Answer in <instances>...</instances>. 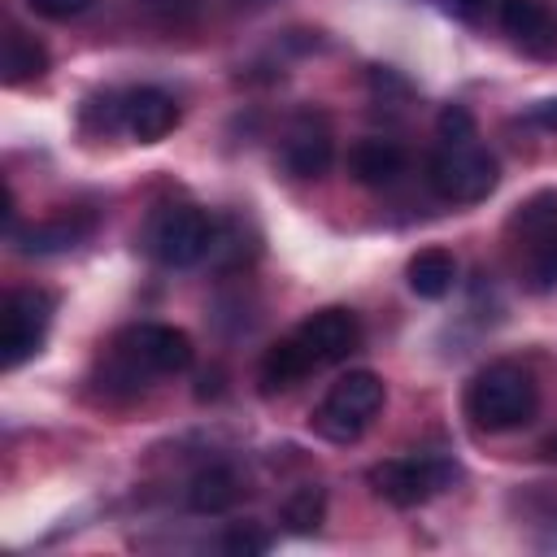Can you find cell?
Listing matches in <instances>:
<instances>
[{"mask_svg": "<svg viewBox=\"0 0 557 557\" xmlns=\"http://www.w3.org/2000/svg\"><path fill=\"white\" fill-rule=\"evenodd\" d=\"M461 409H466L470 426H479L487 435H505V431H518L535 418L540 383L518 361H492L466 383Z\"/></svg>", "mask_w": 557, "mask_h": 557, "instance_id": "cell-1", "label": "cell"}, {"mask_svg": "<svg viewBox=\"0 0 557 557\" xmlns=\"http://www.w3.org/2000/svg\"><path fill=\"white\" fill-rule=\"evenodd\" d=\"M513 274L527 292L544 296L557 287V191H535L527 196L509 222H505Z\"/></svg>", "mask_w": 557, "mask_h": 557, "instance_id": "cell-2", "label": "cell"}, {"mask_svg": "<svg viewBox=\"0 0 557 557\" xmlns=\"http://www.w3.org/2000/svg\"><path fill=\"white\" fill-rule=\"evenodd\" d=\"M139 244L144 252L157 261V265H170V270H187L196 261H205L218 244V226L205 209L196 205H157L139 231Z\"/></svg>", "mask_w": 557, "mask_h": 557, "instance_id": "cell-3", "label": "cell"}, {"mask_svg": "<svg viewBox=\"0 0 557 557\" xmlns=\"http://www.w3.org/2000/svg\"><path fill=\"white\" fill-rule=\"evenodd\" d=\"M387 400V383L374 370H348L309 413V426L331 444H352Z\"/></svg>", "mask_w": 557, "mask_h": 557, "instance_id": "cell-4", "label": "cell"}, {"mask_svg": "<svg viewBox=\"0 0 557 557\" xmlns=\"http://www.w3.org/2000/svg\"><path fill=\"white\" fill-rule=\"evenodd\" d=\"M496 183H500V165L474 139H453V144L440 139V148L426 161V187L448 205H479L496 191Z\"/></svg>", "mask_w": 557, "mask_h": 557, "instance_id": "cell-5", "label": "cell"}, {"mask_svg": "<svg viewBox=\"0 0 557 557\" xmlns=\"http://www.w3.org/2000/svg\"><path fill=\"white\" fill-rule=\"evenodd\" d=\"M57 313V296L44 287H13L0 300V366L17 370L22 361H30L52 326Z\"/></svg>", "mask_w": 557, "mask_h": 557, "instance_id": "cell-6", "label": "cell"}, {"mask_svg": "<svg viewBox=\"0 0 557 557\" xmlns=\"http://www.w3.org/2000/svg\"><path fill=\"white\" fill-rule=\"evenodd\" d=\"M370 487L379 500L396 505V509H413V505H426L435 492L448 487L453 479V466L440 461V457H387L379 466H370Z\"/></svg>", "mask_w": 557, "mask_h": 557, "instance_id": "cell-7", "label": "cell"}, {"mask_svg": "<svg viewBox=\"0 0 557 557\" xmlns=\"http://www.w3.org/2000/svg\"><path fill=\"white\" fill-rule=\"evenodd\" d=\"M287 174L296 178H322L335 161V131L331 117L322 109H300L287 131H283V148H278Z\"/></svg>", "mask_w": 557, "mask_h": 557, "instance_id": "cell-8", "label": "cell"}, {"mask_svg": "<svg viewBox=\"0 0 557 557\" xmlns=\"http://www.w3.org/2000/svg\"><path fill=\"white\" fill-rule=\"evenodd\" d=\"M292 335L305 344V352H309L313 366L322 370V366L348 361V357L361 348V318H357L352 309H344V305H326V309L309 313Z\"/></svg>", "mask_w": 557, "mask_h": 557, "instance_id": "cell-9", "label": "cell"}, {"mask_svg": "<svg viewBox=\"0 0 557 557\" xmlns=\"http://www.w3.org/2000/svg\"><path fill=\"white\" fill-rule=\"evenodd\" d=\"M122 335H126V344L135 348V357L144 361V370H148L152 379H161V374H183V370H191V361H196L191 335L178 331V326H170V322H139V326H126Z\"/></svg>", "mask_w": 557, "mask_h": 557, "instance_id": "cell-10", "label": "cell"}, {"mask_svg": "<svg viewBox=\"0 0 557 557\" xmlns=\"http://www.w3.org/2000/svg\"><path fill=\"white\" fill-rule=\"evenodd\" d=\"M178 126V104L161 87H135L126 91V131L139 144H157Z\"/></svg>", "mask_w": 557, "mask_h": 557, "instance_id": "cell-11", "label": "cell"}, {"mask_svg": "<svg viewBox=\"0 0 557 557\" xmlns=\"http://www.w3.org/2000/svg\"><path fill=\"white\" fill-rule=\"evenodd\" d=\"M91 226H96V218L87 209H65V213H52L26 231H13V244L22 252H65V248L83 244L91 235Z\"/></svg>", "mask_w": 557, "mask_h": 557, "instance_id": "cell-12", "label": "cell"}, {"mask_svg": "<svg viewBox=\"0 0 557 557\" xmlns=\"http://www.w3.org/2000/svg\"><path fill=\"white\" fill-rule=\"evenodd\" d=\"M348 174L361 187H392L405 174V148L396 139H383V135L357 139L348 148Z\"/></svg>", "mask_w": 557, "mask_h": 557, "instance_id": "cell-13", "label": "cell"}, {"mask_svg": "<svg viewBox=\"0 0 557 557\" xmlns=\"http://www.w3.org/2000/svg\"><path fill=\"white\" fill-rule=\"evenodd\" d=\"M500 26L513 44L531 48V52H548L557 44V22H553V4L548 0H500Z\"/></svg>", "mask_w": 557, "mask_h": 557, "instance_id": "cell-14", "label": "cell"}, {"mask_svg": "<svg viewBox=\"0 0 557 557\" xmlns=\"http://www.w3.org/2000/svg\"><path fill=\"white\" fill-rule=\"evenodd\" d=\"M318 366H313V357L305 352V344L296 339V335H283L278 344H270L265 348V357H261V366H257V383H261V392L265 396H278V392H292L305 374H313Z\"/></svg>", "mask_w": 557, "mask_h": 557, "instance_id": "cell-15", "label": "cell"}, {"mask_svg": "<svg viewBox=\"0 0 557 557\" xmlns=\"http://www.w3.org/2000/svg\"><path fill=\"white\" fill-rule=\"evenodd\" d=\"M405 283H409L413 296L440 300V296H448L453 283H457V257H453L448 248H440V244L418 248V252L409 257V265H405Z\"/></svg>", "mask_w": 557, "mask_h": 557, "instance_id": "cell-16", "label": "cell"}, {"mask_svg": "<svg viewBox=\"0 0 557 557\" xmlns=\"http://www.w3.org/2000/svg\"><path fill=\"white\" fill-rule=\"evenodd\" d=\"M239 500V474L226 466V461H209V466H200L196 474H191V483H187V505L196 509V513H226L231 505Z\"/></svg>", "mask_w": 557, "mask_h": 557, "instance_id": "cell-17", "label": "cell"}, {"mask_svg": "<svg viewBox=\"0 0 557 557\" xmlns=\"http://www.w3.org/2000/svg\"><path fill=\"white\" fill-rule=\"evenodd\" d=\"M0 65H4V83L9 87L35 83V78L48 74V48L35 35H26L22 26H9L4 30V61Z\"/></svg>", "mask_w": 557, "mask_h": 557, "instance_id": "cell-18", "label": "cell"}, {"mask_svg": "<svg viewBox=\"0 0 557 557\" xmlns=\"http://www.w3.org/2000/svg\"><path fill=\"white\" fill-rule=\"evenodd\" d=\"M322 518H326V487L300 483V487L287 492V500H283V527L292 535H313L322 527Z\"/></svg>", "mask_w": 557, "mask_h": 557, "instance_id": "cell-19", "label": "cell"}, {"mask_svg": "<svg viewBox=\"0 0 557 557\" xmlns=\"http://www.w3.org/2000/svg\"><path fill=\"white\" fill-rule=\"evenodd\" d=\"M78 126L87 135H109L126 126V91H91L78 104Z\"/></svg>", "mask_w": 557, "mask_h": 557, "instance_id": "cell-20", "label": "cell"}, {"mask_svg": "<svg viewBox=\"0 0 557 557\" xmlns=\"http://www.w3.org/2000/svg\"><path fill=\"white\" fill-rule=\"evenodd\" d=\"M222 548H226L231 557H261V553L270 548V535H265L257 522H239V527H231V531L222 535Z\"/></svg>", "mask_w": 557, "mask_h": 557, "instance_id": "cell-21", "label": "cell"}, {"mask_svg": "<svg viewBox=\"0 0 557 557\" xmlns=\"http://www.w3.org/2000/svg\"><path fill=\"white\" fill-rule=\"evenodd\" d=\"M200 4H205V0H144V9H148L161 26H183V22H191V17L200 13Z\"/></svg>", "mask_w": 557, "mask_h": 557, "instance_id": "cell-22", "label": "cell"}, {"mask_svg": "<svg viewBox=\"0 0 557 557\" xmlns=\"http://www.w3.org/2000/svg\"><path fill=\"white\" fill-rule=\"evenodd\" d=\"M435 131H440V139H444V144H453V139H474V117H470V109L448 104V109L440 113Z\"/></svg>", "mask_w": 557, "mask_h": 557, "instance_id": "cell-23", "label": "cell"}, {"mask_svg": "<svg viewBox=\"0 0 557 557\" xmlns=\"http://www.w3.org/2000/svg\"><path fill=\"white\" fill-rule=\"evenodd\" d=\"M35 13H44V17H52V22H65V17H78L91 0H26Z\"/></svg>", "mask_w": 557, "mask_h": 557, "instance_id": "cell-24", "label": "cell"}, {"mask_svg": "<svg viewBox=\"0 0 557 557\" xmlns=\"http://www.w3.org/2000/svg\"><path fill=\"white\" fill-rule=\"evenodd\" d=\"M531 117H535L540 126H548V131H557V100H540V104L531 109Z\"/></svg>", "mask_w": 557, "mask_h": 557, "instance_id": "cell-25", "label": "cell"}, {"mask_svg": "<svg viewBox=\"0 0 557 557\" xmlns=\"http://www.w3.org/2000/svg\"><path fill=\"white\" fill-rule=\"evenodd\" d=\"M453 9L466 13V17H479V13L487 9V0H453Z\"/></svg>", "mask_w": 557, "mask_h": 557, "instance_id": "cell-26", "label": "cell"}, {"mask_svg": "<svg viewBox=\"0 0 557 557\" xmlns=\"http://www.w3.org/2000/svg\"><path fill=\"white\" fill-rule=\"evenodd\" d=\"M544 457H557V440H548V444H544Z\"/></svg>", "mask_w": 557, "mask_h": 557, "instance_id": "cell-27", "label": "cell"}]
</instances>
